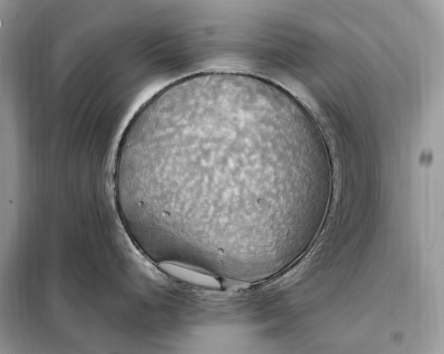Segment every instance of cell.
<instances>
[{
	"label": "cell",
	"mask_w": 444,
	"mask_h": 354,
	"mask_svg": "<svg viewBox=\"0 0 444 354\" xmlns=\"http://www.w3.org/2000/svg\"><path fill=\"white\" fill-rule=\"evenodd\" d=\"M327 180L324 139L310 119L270 88L226 74L143 103L113 171L116 193L150 225L187 242L218 240V249L256 238L268 203L293 218Z\"/></svg>",
	"instance_id": "cell-1"
},
{
	"label": "cell",
	"mask_w": 444,
	"mask_h": 354,
	"mask_svg": "<svg viewBox=\"0 0 444 354\" xmlns=\"http://www.w3.org/2000/svg\"><path fill=\"white\" fill-rule=\"evenodd\" d=\"M159 267L169 275L186 283L214 289L221 288L219 281L214 277L179 263L162 261L159 263Z\"/></svg>",
	"instance_id": "cell-2"
}]
</instances>
